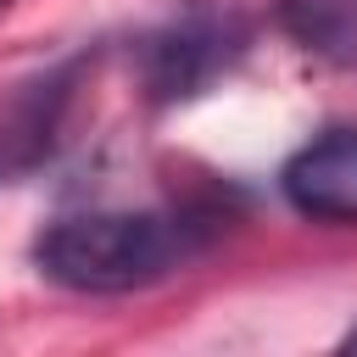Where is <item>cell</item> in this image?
Listing matches in <instances>:
<instances>
[{
    "label": "cell",
    "instance_id": "277c9868",
    "mask_svg": "<svg viewBox=\"0 0 357 357\" xmlns=\"http://www.w3.org/2000/svg\"><path fill=\"white\" fill-rule=\"evenodd\" d=\"M78 73H84V56L61 61L56 73H45L33 84H22V95L0 112V184L33 173L56 151L67 106H73V89H78Z\"/></svg>",
    "mask_w": 357,
    "mask_h": 357
},
{
    "label": "cell",
    "instance_id": "6da1fadb",
    "mask_svg": "<svg viewBox=\"0 0 357 357\" xmlns=\"http://www.w3.org/2000/svg\"><path fill=\"white\" fill-rule=\"evenodd\" d=\"M195 251V223L173 212H78L56 218L33 240V268L78 296H128L173 268H184Z\"/></svg>",
    "mask_w": 357,
    "mask_h": 357
},
{
    "label": "cell",
    "instance_id": "8992f818",
    "mask_svg": "<svg viewBox=\"0 0 357 357\" xmlns=\"http://www.w3.org/2000/svg\"><path fill=\"white\" fill-rule=\"evenodd\" d=\"M340 346H346V351H357V329H351V335H346V340H340Z\"/></svg>",
    "mask_w": 357,
    "mask_h": 357
},
{
    "label": "cell",
    "instance_id": "7a4b0ae2",
    "mask_svg": "<svg viewBox=\"0 0 357 357\" xmlns=\"http://www.w3.org/2000/svg\"><path fill=\"white\" fill-rule=\"evenodd\" d=\"M245 39L251 28L234 6H190L139 39V78L162 106L190 100L245 56Z\"/></svg>",
    "mask_w": 357,
    "mask_h": 357
},
{
    "label": "cell",
    "instance_id": "3957f363",
    "mask_svg": "<svg viewBox=\"0 0 357 357\" xmlns=\"http://www.w3.org/2000/svg\"><path fill=\"white\" fill-rule=\"evenodd\" d=\"M279 190L312 223H357V128L307 139L279 167Z\"/></svg>",
    "mask_w": 357,
    "mask_h": 357
},
{
    "label": "cell",
    "instance_id": "52a82bcc",
    "mask_svg": "<svg viewBox=\"0 0 357 357\" xmlns=\"http://www.w3.org/2000/svg\"><path fill=\"white\" fill-rule=\"evenodd\" d=\"M6 6H11V0H0V11H6Z\"/></svg>",
    "mask_w": 357,
    "mask_h": 357
},
{
    "label": "cell",
    "instance_id": "5b68a950",
    "mask_svg": "<svg viewBox=\"0 0 357 357\" xmlns=\"http://www.w3.org/2000/svg\"><path fill=\"white\" fill-rule=\"evenodd\" d=\"M279 28L329 67H357V0H279Z\"/></svg>",
    "mask_w": 357,
    "mask_h": 357
}]
</instances>
